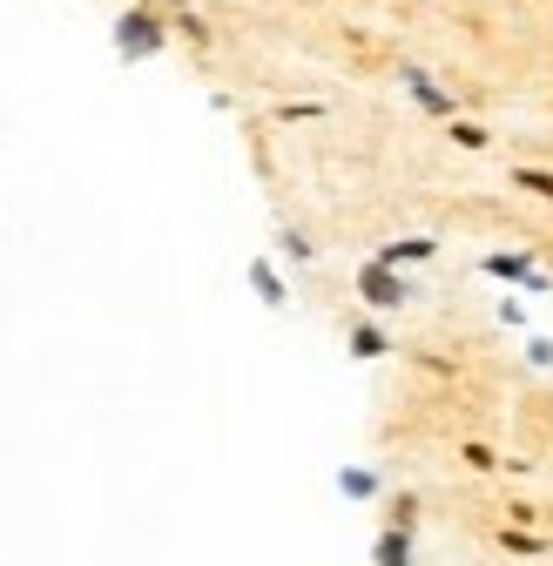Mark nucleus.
Wrapping results in <instances>:
<instances>
[{"mask_svg": "<svg viewBox=\"0 0 553 566\" xmlns=\"http://www.w3.org/2000/svg\"><path fill=\"white\" fill-rule=\"evenodd\" d=\"M115 41H122V54H128V61H143V54H156V48H163V21H156V14H143V8H128V14L115 21Z\"/></svg>", "mask_w": 553, "mask_h": 566, "instance_id": "1", "label": "nucleus"}, {"mask_svg": "<svg viewBox=\"0 0 553 566\" xmlns=\"http://www.w3.org/2000/svg\"><path fill=\"white\" fill-rule=\"evenodd\" d=\"M358 291H365V304H378V311H398V304H405V283L392 276V263H358Z\"/></svg>", "mask_w": 553, "mask_h": 566, "instance_id": "2", "label": "nucleus"}, {"mask_svg": "<svg viewBox=\"0 0 553 566\" xmlns=\"http://www.w3.org/2000/svg\"><path fill=\"white\" fill-rule=\"evenodd\" d=\"M405 88H411V95H419V102H426V108H432V115H452V108H459V102H452V95H446V88H432V82H426V75H419V67H405Z\"/></svg>", "mask_w": 553, "mask_h": 566, "instance_id": "3", "label": "nucleus"}, {"mask_svg": "<svg viewBox=\"0 0 553 566\" xmlns=\"http://www.w3.org/2000/svg\"><path fill=\"white\" fill-rule=\"evenodd\" d=\"M337 492H344V500H378V472L344 465V472H337Z\"/></svg>", "mask_w": 553, "mask_h": 566, "instance_id": "4", "label": "nucleus"}, {"mask_svg": "<svg viewBox=\"0 0 553 566\" xmlns=\"http://www.w3.org/2000/svg\"><path fill=\"white\" fill-rule=\"evenodd\" d=\"M487 270H493V276H507V283H540V276H533V263H526L520 250H500V256H487Z\"/></svg>", "mask_w": 553, "mask_h": 566, "instance_id": "5", "label": "nucleus"}, {"mask_svg": "<svg viewBox=\"0 0 553 566\" xmlns=\"http://www.w3.org/2000/svg\"><path fill=\"white\" fill-rule=\"evenodd\" d=\"M372 559H378V566H411V533H405V526H392V533L378 539V553H372Z\"/></svg>", "mask_w": 553, "mask_h": 566, "instance_id": "6", "label": "nucleus"}, {"mask_svg": "<svg viewBox=\"0 0 553 566\" xmlns=\"http://www.w3.org/2000/svg\"><path fill=\"white\" fill-rule=\"evenodd\" d=\"M352 350H358V358H385V350H392V337H385L378 324H358V331H352Z\"/></svg>", "mask_w": 553, "mask_h": 566, "instance_id": "7", "label": "nucleus"}, {"mask_svg": "<svg viewBox=\"0 0 553 566\" xmlns=\"http://www.w3.org/2000/svg\"><path fill=\"white\" fill-rule=\"evenodd\" d=\"M250 283H257V297L276 311V304H284V283H276V270L270 263H250Z\"/></svg>", "mask_w": 553, "mask_h": 566, "instance_id": "8", "label": "nucleus"}, {"mask_svg": "<svg viewBox=\"0 0 553 566\" xmlns=\"http://www.w3.org/2000/svg\"><path fill=\"white\" fill-rule=\"evenodd\" d=\"M500 546H507V553H526V559H533V553H553V539H546V533H520V526H513V533H500Z\"/></svg>", "mask_w": 553, "mask_h": 566, "instance_id": "9", "label": "nucleus"}, {"mask_svg": "<svg viewBox=\"0 0 553 566\" xmlns=\"http://www.w3.org/2000/svg\"><path fill=\"white\" fill-rule=\"evenodd\" d=\"M419 256H432V237H411V243H392L378 263H419Z\"/></svg>", "mask_w": 553, "mask_h": 566, "instance_id": "10", "label": "nucleus"}, {"mask_svg": "<svg viewBox=\"0 0 553 566\" xmlns=\"http://www.w3.org/2000/svg\"><path fill=\"white\" fill-rule=\"evenodd\" d=\"M520 182H526V189H540V196H553V176H540V169H520Z\"/></svg>", "mask_w": 553, "mask_h": 566, "instance_id": "11", "label": "nucleus"}]
</instances>
